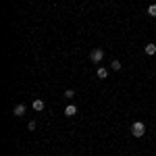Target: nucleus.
<instances>
[{
    "label": "nucleus",
    "instance_id": "nucleus-1",
    "mask_svg": "<svg viewBox=\"0 0 156 156\" xmlns=\"http://www.w3.org/2000/svg\"><path fill=\"white\" fill-rule=\"evenodd\" d=\"M131 133L135 135V137H142V135L146 133V125L142 123V121H135V123L131 125Z\"/></svg>",
    "mask_w": 156,
    "mask_h": 156
},
{
    "label": "nucleus",
    "instance_id": "nucleus-2",
    "mask_svg": "<svg viewBox=\"0 0 156 156\" xmlns=\"http://www.w3.org/2000/svg\"><path fill=\"white\" fill-rule=\"evenodd\" d=\"M102 58H104V50L96 48V50H92V52H90V60H92V62H100Z\"/></svg>",
    "mask_w": 156,
    "mask_h": 156
},
{
    "label": "nucleus",
    "instance_id": "nucleus-3",
    "mask_svg": "<svg viewBox=\"0 0 156 156\" xmlns=\"http://www.w3.org/2000/svg\"><path fill=\"white\" fill-rule=\"evenodd\" d=\"M25 110H27V106H25V104H17V106H15V110H12V115H15V117H23Z\"/></svg>",
    "mask_w": 156,
    "mask_h": 156
},
{
    "label": "nucleus",
    "instance_id": "nucleus-4",
    "mask_svg": "<svg viewBox=\"0 0 156 156\" xmlns=\"http://www.w3.org/2000/svg\"><path fill=\"white\" fill-rule=\"evenodd\" d=\"M65 115H67V117H75V115H77V106H75V104H69V106L65 108Z\"/></svg>",
    "mask_w": 156,
    "mask_h": 156
},
{
    "label": "nucleus",
    "instance_id": "nucleus-5",
    "mask_svg": "<svg viewBox=\"0 0 156 156\" xmlns=\"http://www.w3.org/2000/svg\"><path fill=\"white\" fill-rule=\"evenodd\" d=\"M31 106H34V110H44L46 104H44V100H34V104H31Z\"/></svg>",
    "mask_w": 156,
    "mask_h": 156
},
{
    "label": "nucleus",
    "instance_id": "nucleus-6",
    "mask_svg": "<svg viewBox=\"0 0 156 156\" xmlns=\"http://www.w3.org/2000/svg\"><path fill=\"white\" fill-rule=\"evenodd\" d=\"M96 75H98V79H106V77H108V69H104V67H100Z\"/></svg>",
    "mask_w": 156,
    "mask_h": 156
},
{
    "label": "nucleus",
    "instance_id": "nucleus-7",
    "mask_svg": "<svg viewBox=\"0 0 156 156\" xmlns=\"http://www.w3.org/2000/svg\"><path fill=\"white\" fill-rule=\"evenodd\" d=\"M146 54H156V46L154 44H148V46H146Z\"/></svg>",
    "mask_w": 156,
    "mask_h": 156
},
{
    "label": "nucleus",
    "instance_id": "nucleus-8",
    "mask_svg": "<svg viewBox=\"0 0 156 156\" xmlns=\"http://www.w3.org/2000/svg\"><path fill=\"white\" fill-rule=\"evenodd\" d=\"M148 15H150V17H156V4H150V6H148Z\"/></svg>",
    "mask_w": 156,
    "mask_h": 156
},
{
    "label": "nucleus",
    "instance_id": "nucleus-9",
    "mask_svg": "<svg viewBox=\"0 0 156 156\" xmlns=\"http://www.w3.org/2000/svg\"><path fill=\"white\" fill-rule=\"evenodd\" d=\"M110 67H112V71H119V69H121V62H119V60H112V62H110Z\"/></svg>",
    "mask_w": 156,
    "mask_h": 156
},
{
    "label": "nucleus",
    "instance_id": "nucleus-10",
    "mask_svg": "<svg viewBox=\"0 0 156 156\" xmlns=\"http://www.w3.org/2000/svg\"><path fill=\"white\" fill-rule=\"evenodd\" d=\"M73 96H75V92H73V90H67V92H65V98H69V100H71Z\"/></svg>",
    "mask_w": 156,
    "mask_h": 156
},
{
    "label": "nucleus",
    "instance_id": "nucleus-11",
    "mask_svg": "<svg viewBox=\"0 0 156 156\" xmlns=\"http://www.w3.org/2000/svg\"><path fill=\"white\" fill-rule=\"evenodd\" d=\"M27 129H29V131H34V129H36V121H31V123L27 125Z\"/></svg>",
    "mask_w": 156,
    "mask_h": 156
}]
</instances>
